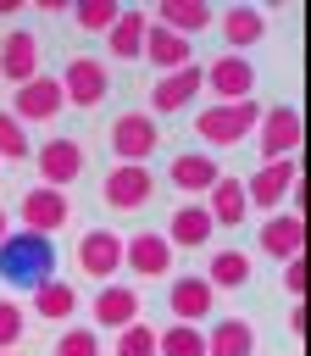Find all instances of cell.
Returning a JSON list of instances; mask_svg holds the SVG:
<instances>
[{
    "label": "cell",
    "mask_w": 311,
    "mask_h": 356,
    "mask_svg": "<svg viewBox=\"0 0 311 356\" xmlns=\"http://www.w3.org/2000/svg\"><path fill=\"white\" fill-rule=\"evenodd\" d=\"M56 278V245L44 239V234H28V228H11L6 239H0V284H11V289H39V284H50Z\"/></svg>",
    "instance_id": "1"
},
{
    "label": "cell",
    "mask_w": 311,
    "mask_h": 356,
    "mask_svg": "<svg viewBox=\"0 0 311 356\" xmlns=\"http://www.w3.org/2000/svg\"><path fill=\"white\" fill-rule=\"evenodd\" d=\"M261 122V106H255V95L250 100H228V106H205V111H194V134H200V145H211V150H228V145H239L250 128Z\"/></svg>",
    "instance_id": "2"
},
{
    "label": "cell",
    "mask_w": 311,
    "mask_h": 356,
    "mask_svg": "<svg viewBox=\"0 0 311 356\" xmlns=\"http://www.w3.org/2000/svg\"><path fill=\"white\" fill-rule=\"evenodd\" d=\"M156 145H161V128H156L150 111H122V117H111V156H117V161L144 167V161L156 156Z\"/></svg>",
    "instance_id": "3"
},
{
    "label": "cell",
    "mask_w": 311,
    "mask_h": 356,
    "mask_svg": "<svg viewBox=\"0 0 311 356\" xmlns=\"http://www.w3.org/2000/svg\"><path fill=\"white\" fill-rule=\"evenodd\" d=\"M261 161H289V156H300V145H305V117L283 100V106H272V111H261Z\"/></svg>",
    "instance_id": "4"
},
{
    "label": "cell",
    "mask_w": 311,
    "mask_h": 356,
    "mask_svg": "<svg viewBox=\"0 0 311 356\" xmlns=\"http://www.w3.org/2000/svg\"><path fill=\"white\" fill-rule=\"evenodd\" d=\"M294 178H300V156H289V161H261V167L244 178V206H261L267 217H272V211H283V200H289Z\"/></svg>",
    "instance_id": "5"
},
{
    "label": "cell",
    "mask_w": 311,
    "mask_h": 356,
    "mask_svg": "<svg viewBox=\"0 0 311 356\" xmlns=\"http://www.w3.org/2000/svg\"><path fill=\"white\" fill-rule=\"evenodd\" d=\"M61 100L67 106H100L106 95H111V72H106V61H94V56H72L67 67H61Z\"/></svg>",
    "instance_id": "6"
},
{
    "label": "cell",
    "mask_w": 311,
    "mask_h": 356,
    "mask_svg": "<svg viewBox=\"0 0 311 356\" xmlns=\"http://www.w3.org/2000/svg\"><path fill=\"white\" fill-rule=\"evenodd\" d=\"M200 89H205V67H200V61H189V67H178V72H161V78L150 83V111H156V117L189 111Z\"/></svg>",
    "instance_id": "7"
},
{
    "label": "cell",
    "mask_w": 311,
    "mask_h": 356,
    "mask_svg": "<svg viewBox=\"0 0 311 356\" xmlns=\"http://www.w3.org/2000/svg\"><path fill=\"white\" fill-rule=\"evenodd\" d=\"M150 195H156V172L150 167H128V161H117L106 172V184H100V200L111 211H139V206H150Z\"/></svg>",
    "instance_id": "8"
},
{
    "label": "cell",
    "mask_w": 311,
    "mask_h": 356,
    "mask_svg": "<svg viewBox=\"0 0 311 356\" xmlns=\"http://www.w3.org/2000/svg\"><path fill=\"white\" fill-rule=\"evenodd\" d=\"M78 178H83V145L67 139V134L44 139V145H39V184H44V189H67V184H78Z\"/></svg>",
    "instance_id": "9"
},
{
    "label": "cell",
    "mask_w": 311,
    "mask_h": 356,
    "mask_svg": "<svg viewBox=\"0 0 311 356\" xmlns=\"http://www.w3.org/2000/svg\"><path fill=\"white\" fill-rule=\"evenodd\" d=\"M17 217H22V228L28 234H56L67 217H72V200H67V189H44V184H33L28 195H22V206H17Z\"/></svg>",
    "instance_id": "10"
},
{
    "label": "cell",
    "mask_w": 311,
    "mask_h": 356,
    "mask_svg": "<svg viewBox=\"0 0 311 356\" xmlns=\"http://www.w3.org/2000/svg\"><path fill=\"white\" fill-rule=\"evenodd\" d=\"M205 89L217 95V106H228V100H250V89H255V67H250V56L222 50V56L205 67Z\"/></svg>",
    "instance_id": "11"
},
{
    "label": "cell",
    "mask_w": 311,
    "mask_h": 356,
    "mask_svg": "<svg viewBox=\"0 0 311 356\" xmlns=\"http://www.w3.org/2000/svg\"><path fill=\"white\" fill-rule=\"evenodd\" d=\"M78 267L100 284H117V267H122V234L117 228H89L78 239Z\"/></svg>",
    "instance_id": "12"
},
{
    "label": "cell",
    "mask_w": 311,
    "mask_h": 356,
    "mask_svg": "<svg viewBox=\"0 0 311 356\" xmlns=\"http://www.w3.org/2000/svg\"><path fill=\"white\" fill-rule=\"evenodd\" d=\"M167 306H172V323H194V328H200V323L217 312V289H211L200 273H183V278H172Z\"/></svg>",
    "instance_id": "13"
},
{
    "label": "cell",
    "mask_w": 311,
    "mask_h": 356,
    "mask_svg": "<svg viewBox=\"0 0 311 356\" xmlns=\"http://www.w3.org/2000/svg\"><path fill=\"white\" fill-rule=\"evenodd\" d=\"M261 256H272V261H294V256H305V217H294V211H272V217H261Z\"/></svg>",
    "instance_id": "14"
},
{
    "label": "cell",
    "mask_w": 311,
    "mask_h": 356,
    "mask_svg": "<svg viewBox=\"0 0 311 356\" xmlns=\"http://www.w3.org/2000/svg\"><path fill=\"white\" fill-rule=\"evenodd\" d=\"M150 22L156 28H167V33H178V39H189L194 44V33H205L211 22H217V11L205 6V0H161L156 11H150Z\"/></svg>",
    "instance_id": "15"
},
{
    "label": "cell",
    "mask_w": 311,
    "mask_h": 356,
    "mask_svg": "<svg viewBox=\"0 0 311 356\" xmlns=\"http://www.w3.org/2000/svg\"><path fill=\"white\" fill-rule=\"evenodd\" d=\"M61 106H67V100H61V83H56V78H44V72H39V78H28V83L11 95V117H17V122H50Z\"/></svg>",
    "instance_id": "16"
},
{
    "label": "cell",
    "mask_w": 311,
    "mask_h": 356,
    "mask_svg": "<svg viewBox=\"0 0 311 356\" xmlns=\"http://www.w3.org/2000/svg\"><path fill=\"white\" fill-rule=\"evenodd\" d=\"M122 261H128L139 278H167V267H172V245H167L161 228H144V234L122 239Z\"/></svg>",
    "instance_id": "17"
},
{
    "label": "cell",
    "mask_w": 311,
    "mask_h": 356,
    "mask_svg": "<svg viewBox=\"0 0 311 356\" xmlns=\"http://www.w3.org/2000/svg\"><path fill=\"white\" fill-rule=\"evenodd\" d=\"M0 78L6 83H28V78H39V33H28V28H11L6 39H0Z\"/></svg>",
    "instance_id": "18"
},
{
    "label": "cell",
    "mask_w": 311,
    "mask_h": 356,
    "mask_svg": "<svg viewBox=\"0 0 311 356\" xmlns=\"http://www.w3.org/2000/svg\"><path fill=\"white\" fill-rule=\"evenodd\" d=\"M144 33H150V11L122 6V17L106 28V50H111L117 61H139V56H144Z\"/></svg>",
    "instance_id": "19"
},
{
    "label": "cell",
    "mask_w": 311,
    "mask_h": 356,
    "mask_svg": "<svg viewBox=\"0 0 311 356\" xmlns=\"http://www.w3.org/2000/svg\"><path fill=\"white\" fill-rule=\"evenodd\" d=\"M139 306H144L139 289H128V284H100V295H94L89 312H94L100 328H117V334H122L128 323H139Z\"/></svg>",
    "instance_id": "20"
},
{
    "label": "cell",
    "mask_w": 311,
    "mask_h": 356,
    "mask_svg": "<svg viewBox=\"0 0 311 356\" xmlns=\"http://www.w3.org/2000/svg\"><path fill=\"white\" fill-rule=\"evenodd\" d=\"M211 228H217V222L205 217V206H200V200H183L161 234H167V245H172V250H200V245L211 239Z\"/></svg>",
    "instance_id": "21"
},
{
    "label": "cell",
    "mask_w": 311,
    "mask_h": 356,
    "mask_svg": "<svg viewBox=\"0 0 311 356\" xmlns=\"http://www.w3.org/2000/svg\"><path fill=\"white\" fill-rule=\"evenodd\" d=\"M205 356H255V323L250 317H217L205 328Z\"/></svg>",
    "instance_id": "22"
},
{
    "label": "cell",
    "mask_w": 311,
    "mask_h": 356,
    "mask_svg": "<svg viewBox=\"0 0 311 356\" xmlns=\"http://www.w3.org/2000/svg\"><path fill=\"white\" fill-rule=\"evenodd\" d=\"M222 39H228L233 56H244L250 44L267 39V11H261V6H228V11H222Z\"/></svg>",
    "instance_id": "23"
},
{
    "label": "cell",
    "mask_w": 311,
    "mask_h": 356,
    "mask_svg": "<svg viewBox=\"0 0 311 356\" xmlns=\"http://www.w3.org/2000/svg\"><path fill=\"white\" fill-rule=\"evenodd\" d=\"M217 178H222V167H217L211 150H183V156H172V184H178L183 195H211Z\"/></svg>",
    "instance_id": "24"
},
{
    "label": "cell",
    "mask_w": 311,
    "mask_h": 356,
    "mask_svg": "<svg viewBox=\"0 0 311 356\" xmlns=\"http://www.w3.org/2000/svg\"><path fill=\"white\" fill-rule=\"evenodd\" d=\"M144 61H150L156 72H178V67H189V61H194V44L150 22V33H144Z\"/></svg>",
    "instance_id": "25"
},
{
    "label": "cell",
    "mask_w": 311,
    "mask_h": 356,
    "mask_svg": "<svg viewBox=\"0 0 311 356\" xmlns=\"http://www.w3.org/2000/svg\"><path fill=\"white\" fill-rule=\"evenodd\" d=\"M205 217L211 222H222V228H233V222H244L250 217V206H244V178H217L211 184V195H205Z\"/></svg>",
    "instance_id": "26"
},
{
    "label": "cell",
    "mask_w": 311,
    "mask_h": 356,
    "mask_svg": "<svg viewBox=\"0 0 311 356\" xmlns=\"http://www.w3.org/2000/svg\"><path fill=\"white\" fill-rule=\"evenodd\" d=\"M200 278H205L211 289H244V284H250V256H244V250H217Z\"/></svg>",
    "instance_id": "27"
},
{
    "label": "cell",
    "mask_w": 311,
    "mask_h": 356,
    "mask_svg": "<svg viewBox=\"0 0 311 356\" xmlns=\"http://www.w3.org/2000/svg\"><path fill=\"white\" fill-rule=\"evenodd\" d=\"M72 306H78V289H72L67 278H50V284H39V289H33V312H39L44 323H67V317H72Z\"/></svg>",
    "instance_id": "28"
},
{
    "label": "cell",
    "mask_w": 311,
    "mask_h": 356,
    "mask_svg": "<svg viewBox=\"0 0 311 356\" xmlns=\"http://www.w3.org/2000/svg\"><path fill=\"white\" fill-rule=\"evenodd\" d=\"M156 356H205V328L194 323H167L156 334Z\"/></svg>",
    "instance_id": "29"
},
{
    "label": "cell",
    "mask_w": 311,
    "mask_h": 356,
    "mask_svg": "<svg viewBox=\"0 0 311 356\" xmlns=\"http://www.w3.org/2000/svg\"><path fill=\"white\" fill-rule=\"evenodd\" d=\"M67 11H72V22H78L83 33H106V28L122 17L117 0H83V6H67Z\"/></svg>",
    "instance_id": "30"
},
{
    "label": "cell",
    "mask_w": 311,
    "mask_h": 356,
    "mask_svg": "<svg viewBox=\"0 0 311 356\" xmlns=\"http://www.w3.org/2000/svg\"><path fill=\"white\" fill-rule=\"evenodd\" d=\"M28 156H33L28 128H22L11 111H0V161H28Z\"/></svg>",
    "instance_id": "31"
},
{
    "label": "cell",
    "mask_w": 311,
    "mask_h": 356,
    "mask_svg": "<svg viewBox=\"0 0 311 356\" xmlns=\"http://www.w3.org/2000/svg\"><path fill=\"white\" fill-rule=\"evenodd\" d=\"M111 356H156V328L150 323H128L111 345Z\"/></svg>",
    "instance_id": "32"
},
{
    "label": "cell",
    "mask_w": 311,
    "mask_h": 356,
    "mask_svg": "<svg viewBox=\"0 0 311 356\" xmlns=\"http://www.w3.org/2000/svg\"><path fill=\"white\" fill-rule=\"evenodd\" d=\"M56 356H100V334H94V328H83V323H72V328H61Z\"/></svg>",
    "instance_id": "33"
},
{
    "label": "cell",
    "mask_w": 311,
    "mask_h": 356,
    "mask_svg": "<svg viewBox=\"0 0 311 356\" xmlns=\"http://www.w3.org/2000/svg\"><path fill=\"white\" fill-rule=\"evenodd\" d=\"M22 328H28V312H22L17 300L0 295V350H11V345L22 339Z\"/></svg>",
    "instance_id": "34"
},
{
    "label": "cell",
    "mask_w": 311,
    "mask_h": 356,
    "mask_svg": "<svg viewBox=\"0 0 311 356\" xmlns=\"http://www.w3.org/2000/svg\"><path fill=\"white\" fill-rule=\"evenodd\" d=\"M283 289H289L294 300H305V289H311V256H294V261H283Z\"/></svg>",
    "instance_id": "35"
},
{
    "label": "cell",
    "mask_w": 311,
    "mask_h": 356,
    "mask_svg": "<svg viewBox=\"0 0 311 356\" xmlns=\"http://www.w3.org/2000/svg\"><path fill=\"white\" fill-rule=\"evenodd\" d=\"M289 328L305 339V328H311V312H305V300H294V312H289Z\"/></svg>",
    "instance_id": "36"
},
{
    "label": "cell",
    "mask_w": 311,
    "mask_h": 356,
    "mask_svg": "<svg viewBox=\"0 0 311 356\" xmlns=\"http://www.w3.org/2000/svg\"><path fill=\"white\" fill-rule=\"evenodd\" d=\"M22 11V0H0V17H17Z\"/></svg>",
    "instance_id": "37"
},
{
    "label": "cell",
    "mask_w": 311,
    "mask_h": 356,
    "mask_svg": "<svg viewBox=\"0 0 311 356\" xmlns=\"http://www.w3.org/2000/svg\"><path fill=\"white\" fill-rule=\"evenodd\" d=\"M6 234H11V217H6V211H0V239H6Z\"/></svg>",
    "instance_id": "38"
},
{
    "label": "cell",
    "mask_w": 311,
    "mask_h": 356,
    "mask_svg": "<svg viewBox=\"0 0 311 356\" xmlns=\"http://www.w3.org/2000/svg\"><path fill=\"white\" fill-rule=\"evenodd\" d=\"M0 356H17V350H0Z\"/></svg>",
    "instance_id": "39"
}]
</instances>
